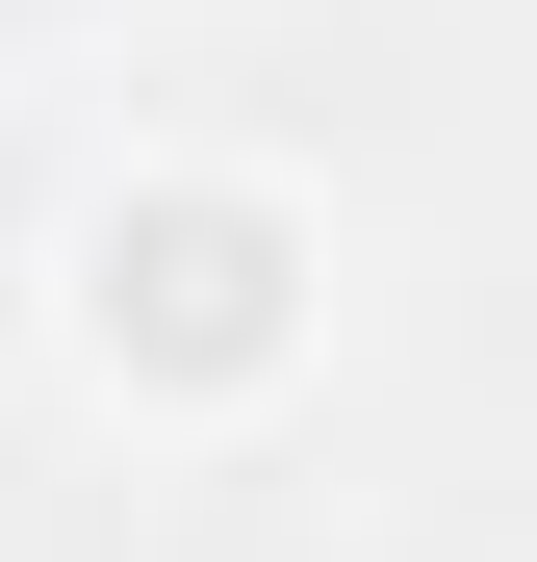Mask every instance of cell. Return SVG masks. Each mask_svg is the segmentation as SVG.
Returning <instances> with one entry per match:
<instances>
[{
  "mask_svg": "<svg viewBox=\"0 0 537 562\" xmlns=\"http://www.w3.org/2000/svg\"><path fill=\"white\" fill-rule=\"evenodd\" d=\"M26 307H52V358H77V409H103V435L231 460V435H282V409L333 384L358 231H333V179L256 154V128H128V154L52 205Z\"/></svg>",
  "mask_w": 537,
  "mask_h": 562,
  "instance_id": "cell-1",
  "label": "cell"
}]
</instances>
